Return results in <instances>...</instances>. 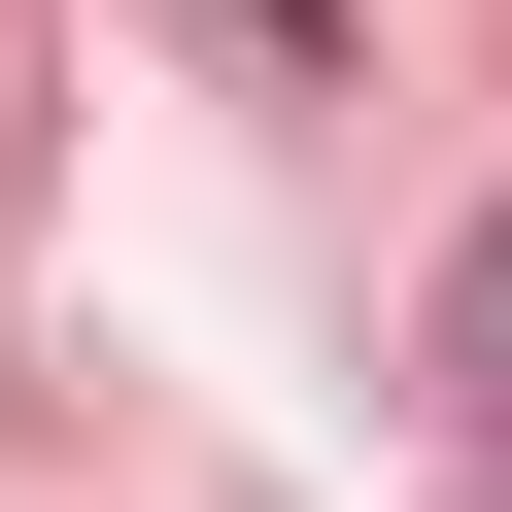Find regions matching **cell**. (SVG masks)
<instances>
[{
  "instance_id": "1",
  "label": "cell",
  "mask_w": 512,
  "mask_h": 512,
  "mask_svg": "<svg viewBox=\"0 0 512 512\" xmlns=\"http://www.w3.org/2000/svg\"><path fill=\"white\" fill-rule=\"evenodd\" d=\"M444 410H478V444H512V205H478V239H444Z\"/></svg>"
},
{
  "instance_id": "2",
  "label": "cell",
  "mask_w": 512,
  "mask_h": 512,
  "mask_svg": "<svg viewBox=\"0 0 512 512\" xmlns=\"http://www.w3.org/2000/svg\"><path fill=\"white\" fill-rule=\"evenodd\" d=\"M239 35H274V69H342V0H239Z\"/></svg>"
}]
</instances>
